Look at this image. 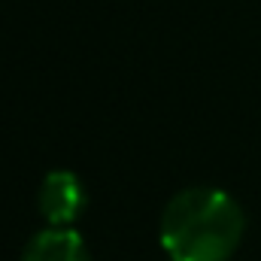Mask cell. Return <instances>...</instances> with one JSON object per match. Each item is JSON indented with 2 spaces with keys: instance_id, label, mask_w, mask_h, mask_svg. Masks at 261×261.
<instances>
[{
  "instance_id": "1",
  "label": "cell",
  "mask_w": 261,
  "mask_h": 261,
  "mask_svg": "<svg viewBox=\"0 0 261 261\" xmlns=\"http://www.w3.org/2000/svg\"><path fill=\"white\" fill-rule=\"evenodd\" d=\"M170 261H228L243 237V210L222 189H186L161 216Z\"/></svg>"
},
{
  "instance_id": "2",
  "label": "cell",
  "mask_w": 261,
  "mask_h": 261,
  "mask_svg": "<svg viewBox=\"0 0 261 261\" xmlns=\"http://www.w3.org/2000/svg\"><path fill=\"white\" fill-rule=\"evenodd\" d=\"M85 210V189L76 173L55 170L43 179L40 186V213L46 216L49 225L70 228V222Z\"/></svg>"
},
{
  "instance_id": "3",
  "label": "cell",
  "mask_w": 261,
  "mask_h": 261,
  "mask_svg": "<svg viewBox=\"0 0 261 261\" xmlns=\"http://www.w3.org/2000/svg\"><path fill=\"white\" fill-rule=\"evenodd\" d=\"M21 261H91V258H88V249H85V240L79 237V231L49 225L46 231L31 237Z\"/></svg>"
}]
</instances>
